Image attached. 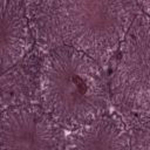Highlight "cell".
Returning <instances> with one entry per match:
<instances>
[{"label":"cell","mask_w":150,"mask_h":150,"mask_svg":"<svg viewBox=\"0 0 150 150\" xmlns=\"http://www.w3.org/2000/svg\"><path fill=\"white\" fill-rule=\"evenodd\" d=\"M41 108L63 129H76L103 115L110 91L101 66L69 46L46 56L39 79Z\"/></svg>","instance_id":"cell-1"},{"label":"cell","mask_w":150,"mask_h":150,"mask_svg":"<svg viewBox=\"0 0 150 150\" xmlns=\"http://www.w3.org/2000/svg\"><path fill=\"white\" fill-rule=\"evenodd\" d=\"M137 14L135 1L57 2L60 40L104 64L121 46Z\"/></svg>","instance_id":"cell-2"},{"label":"cell","mask_w":150,"mask_h":150,"mask_svg":"<svg viewBox=\"0 0 150 150\" xmlns=\"http://www.w3.org/2000/svg\"><path fill=\"white\" fill-rule=\"evenodd\" d=\"M149 16L138 13L121 43L110 84L114 100L122 107L149 115V57H150Z\"/></svg>","instance_id":"cell-3"},{"label":"cell","mask_w":150,"mask_h":150,"mask_svg":"<svg viewBox=\"0 0 150 150\" xmlns=\"http://www.w3.org/2000/svg\"><path fill=\"white\" fill-rule=\"evenodd\" d=\"M63 128L41 105L7 108L0 116V150H64Z\"/></svg>","instance_id":"cell-4"},{"label":"cell","mask_w":150,"mask_h":150,"mask_svg":"<svg viewBox=\"0 0 150 150\" xmlns=\"http://www.w3.org/2000/svg\"><path fill=\"white\" fill-rule=\"evenodd\" d=\"M29 45V19L25 4L0 1V75L25 56Z\"/></svg>","instance_id":"cell-5"},{"label":"cell","mask_w":150,"mask_h":150,"mask_svg":"<svg viewBox=\"0 0 150 150\" xmlns=\"http://www.w3.org/2000/svg\"><path fill=\"white\" fill-rule=\"evenodd\" d=\"M64 150H131V138L117 116L104 112L74 129Z\"/></svg>","instance_id":"cell-6"},{"label":"cell","mask_w":150,"mask_h":150,"mask_svg":"<svg viewBox=\"0 0 150 150\" xmlns=\"http://www.w3.org/2000/svg\"><path fill=\"white\" fill-rule=\"evenodd\" d=\"M5 110H6V108H5V103H4V97H2V94L0 90V116Z\"/></svg>","instance_id":"cell-7"}]
</instances>
